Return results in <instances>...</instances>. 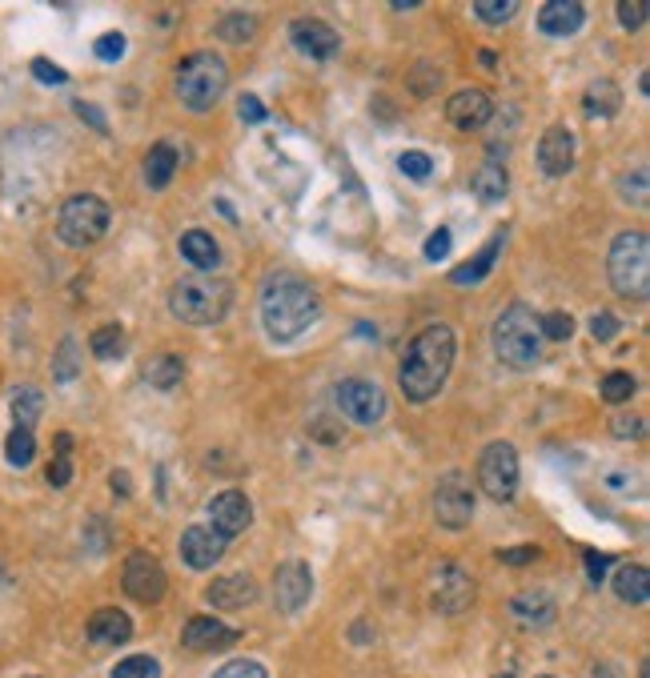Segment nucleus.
<instances>
[{"instance_id": "19", "label": "nucleus", "mask_w": 650, "mask_h": 678, "mask_svg": "<svg viewBox=\"0 0 650 678\" xmlns=\"http://www.w3.org/2000/svg\"><path fill=\"white\" fill-rule=\"evenodd\" d=\"M446 117H450V125H454V129L474 133V129L490 125V117H494V101H490L482 89H462V93H454V97L446 101Z\"/></svg>"}, {"instance_id": "27", "label": "nucleus", "mask_w": 650, "mask_h": 678, "mask_svg": "<svg viewBox=\"0 0 650 678\" xmlns=\"http://www.w3.org/2000/svg\"><path fill=\"white\" fill-rule=\"evenodd\" d=\"M510 610H514V618L526 626V630H542V626H550L554 622V598L550 594H518L514 602H510Z\"/></svg>"}, {"instance_id": "60", "label": "nucleus", "mask_w": 650, "mask_h": 678, "mask_svg": "<svg viewBox=\"0 0 650 678\" xmlns=\"http://www.w3.org/2000/svg\"><path fill=\"white\" fill-rule=\"evenodd\" d=\"M498 678H514V670H506V674H498Z\"/></svg>"}, {"instance_id": "2", "label": "nucleus", "mask_w": 650, "mask_h": 678, "mask_svg": "<svg viewBox=\"0 0 650 678\" xmlns=\"http://www.w3.org/2000/svg\"><path fill=\"white\" fill-rule=\"evenodd\" d=\"M317 317H321V301L301 277L273 273L261 285V325L269 333V342L277 346L297 342L309 325H317Z\"/></svg>"}, {"instance_id": "62", "label": "nucleus", "mask_w": 650, "mask_h": 678, "mask_svg": "<svg viewBox=\"0 0 650 678\" xmlns=\"http://www.w3.org/2000/svg\"><path fill=\"white\" fill-rule=\"evenodd\" d=\"M546 678H550V674H546Z\"/></svg>"}, {"instance_id": "18", "label": "nucleus", "mask_w": 650, "mask_h": 678, "mask_svg": "<svg viewBox=\"0 0 650 678\" xmlns=\"http://www.w3.org/2000/svg\"><path fill=\"white\" fill-rule=\"evenodd\" d=\"M538 169L546 177H566L574 169V133L566 125H550L538 137Z\"/></svg>"}, {"instance_id": "48", "label": "nucleus", "mask_w": 650, "mask_h": 678, "mask_svg": "<svg viewBox=\"0 0 650 678\" xmlns=\"http://www.w3.org/2000/svg\"><path fill=\"white\" fill-rule=\"evenodd\" d=\"M450 241H454V237H450V229H446V225H442V229H434V233L426 237V261H442V257L450 253Z\"/></svg>"}, {"instance_id": "43", "label": "nucleus", "mask_w": 650, "mask_h": 678, "mask_svg": "<svg viewBox=\"0 0 650 678\" xmlns=\"http://www.w3.org/2000/svg\"><path fill=\"white\" fill-rule=\"evenodd\" d=\"M93 53H97V57H101L105 65L121 61V57H125V33H105V37H97Z\"/></svg>"}, {"instance_id": "44", "label": "nucleus", "mask_w": 650, "mask_h": 678, "mask_svg": "<svg viewBox=\"0 0 650 678\" xmlns=\"http://www.w3.org/2000/svg\"><path fill=\"white\" fill-rule=\"evenodd\" d=\"M33 77H37L41 85H49V89H57V85H65V81H69V73H65L61 65L45 61V57H37V61H33Z\"/></svg>"}, {"instance_id": "9", "label": "nucleus", "mask_w": 650, "mask_h": 678, "mask_svg": "<svg viewBox=\"0 0 650 678\" xmlns=\"http://www.w3.org/2000/svg\"><path fill=\"white\" fill-rule=\"evenodd\" d=\"M334 402H338V414L350 418L354 426H378L386 418V390L378 382H366V378H346L338 390H334Z\"/></svg>"}, {"instance_id": "16", "label": "nucleus", "mask_w": 650, "mask_h": 678, "mask_svg": "<svg viewBox=\"0 0 650 678\" xmlns=\"http://www.w3.org/2000/svg\"><path fill=\"white\" fill-rule=\"evenodd\" d=\"M225 550H229V542L213 526H189L181 534V562L189 570H213L225 558Z\"/></svg>"}, {"instance_id": "40", "label": "nucleus", "mask_w": 650, "mask_h": 678, "mask_svg": "<svg viewBox=\"0 0 650 678\" xmlns=\"http://www.w3.org/2000/svg\"><path fill=\"white\" fill-rule=\"evenodd\" d=\"M398 169H402L410 181H426V177L434 173V161H430L426 153H418V149H406V153L398 157Z\"/></svg>"}, {"instance_id": "6", "label": "nucleus", "mask_w": 650, "mask_h": 678, "mask_svg": "<svg viewBox=\"0 0 650 678\" xmlns=\"http://www.w3.org/2000/svg\"><path fill=\"white\" fill-rule=\"evenodd\" d=\"M225 89H229V65L217 53L197 49L177 65V97L185 109L209 113L225 97Z\"/></svg>"}, {"instance_id": "55", "label": "nucleus", "mask_w": 650, "mask_h": 678, "mask_svg": "<svg viewBox=\"0 0 650 678\" xmlns=\"http://www.w3.org/2000/svg\"><path fill=\"white\" fill-rule=\"evenodd\" d=\"M109 486H113V490H117L121 498H129V490H133V486H129V474H125V470H117V474L109 478Z\"/></svg>"}, {"instance_id": "25", "label": "nucleus", "mask_w": 650, "mask_h": 678, "mask_svg": "<svg viewBox=\"0 0 650 678\" xmlns=\"http://www.w3.org/2000/svg\"><path fill=\"white\" fill-rule=\"evenodd\" d=\"M181 257H185L193 269L209 273V269H217V265H221V245H217V237H213V233H205V229H189V233H181Z\"/></svg>"}, {"instance_id": "24", "label": "nucleus", "mask_w": 650, "mask_h": 678, "mask_svg": "<svg viewBox=\"0 0 650 678\" xmlns=\"http://www.w3.org/2000/svg\"><path fill=\"white\" fill-rule=\"evenodd\" d=\"M618 109H622V89H618L610 77H598V81L586 85V93H582V113H586L590 121H610V117H618Z\"/></svg>"}, {"instance_id": "5", "label": "nucleus", "mask_w": 650, "mask_h": 678, "mask_svg": "<svg viewBox=\"0 0 650 678\" xmlns=\"http://www.w3.org/2000/svg\"><path fill=\"white\" fill-rule=\"evenodd\" d=\"M606 277L618 297L626 301H646L650 293V241L642 229H626L614 237L606 253Z\"/></svg>"}, {"instance_id": "53", "label": "nucleus", "mask_w": 650, "mask_h": 678, "mask_svg": "<svg viewBox=\"0 0 650 678\" xmlns=\"http://www.w3.org/2000/svg\"><path fill=\"white\" fill-rule=\"evenodd\" d=\"M586 678H626V670H622L618 662H594V666L586 670Z\"/></svg>"}, {"instance_id": "51", "label": "nucleus", "mask_w": 650, "mask_h": 678, "mask_svg": "<svg viewBox=\"0 0 650 678\" xmlns=\"http://www.w3.org/2000/svg\"><path fill=\"white\" fill-rule=\"evenodd\" d=\"M634 193V201L642 205L646 201V173H634V177H622V197H630Z\"/></svg>"}, {"instance_id": "21", "label": "nucleus", "mask_w": 650, "mask_h": 678, "mask_svg": "<svg viewBox=\"0 0 650 678\" xmlns=\"http://www.w3.org/2000/svg\"><path fill=\"white\" fill-rule=\"evenodd\" d=\"M85 634H89L93 646H121V642L133 638V618L125 610H117V606H105V610H97L89 618Z\"/></svg>"}, {"instance_id": "37", "label": "nucleus", "mask_w": 650, "mask_h": 678, "mask_svg": "<svg viewBox=\"0 0 650 678\" xmlns=\"http://www.w3.org/2000/svg\"><path fill=\"white\" fill-rule=\"evenodd\" d=\"M538 333H542V342H570V333H574V317L562 313V309H550L538 317Z\"/></svg>"}, {"instance_id": "30", "label": "nucleus", "mask_w": 650, "mask_h": 678, "mask_svg": "<svg viewBox=\"0 0 650 678\" xmlns=\"http://www.w3.org/2000/svg\"><path fill=\"white\" fill-rule=\"evenodd\" d=\"M9 406H13V422L25 426V430H33V426L41 422V414H45V394H41L37 386H17V390L9 394Z\"/></svg>"}, {"instance_id": "39", "label": "nucleus", "mask_w": 650, "mask_h": 678, "mask_svg": "<svg viewBox=\"0 0 650 678\" xmlns=\"http://www.w3.org/2000/svg\"><path fill=\"white\" fill-rule=\"evenodd\" d=\"M514 13H518L514 0H478L474 5V17L486 21V25H506Z\"/></svg>"}, {"instance_id": "8", "label": "nucleus", "mask_w": 650, "mask_h": 678, "mask_svg": "<svg viewBox=\"0 0 650 678\" xmlns=\"http://www.w3.org/2000/svg\"><path fill=\"white\" fill-rule=\"evenodd\" d=\"M478 486L494 502H510L518 494V450L510 442H490L478 458Z\"/></svg>"}, {"instance_id": "12", "label": "nucleus", "mask_w": 650, "mask_h": 678, "mask_svg": "<svg viewBox=\"0 0 650 678\" xmlns=\"http://www.w3.org/2000/svg\"><path fill=\"white\" fill-rule=\"evenodd\" d=\"M289 45L309 61H330L342 53V33L321 17H297L289 25Z\"/></svg>"}, {"instance_id": "3", "label": "nucleus", "mask_w": 650, "mask_h": 678, "mask_svg": "<svg viewBox=\"0 0 650 678\" xmlns=\"http://www.w3.org/2000/svg\"><path fill=\"white\" fill-rule=\"evenodd\" d=\"M490 342H494V354L502 366L510 370H530L542 354V333H538V313L522 301L506 305L498 317H494V329H490Z\"/></svg>"}, {"instance_id": "36", "label": "nucleus", "mask_w": 650, "mask_h": 678, "mask_svg": "<svg viewBox=\"0 0 650 678\" xmlns=\"http://www.w3.org/2000/svg\"><path fill=\"white\" fill-rule=\"evenodd\" d=\"M113 678H161V662L153 654H129L113 666Z\"/></svg>"}, {"instance_id": "58", "label": "nucleus", "mask_w": 650, "mask_h": 678, "mask_svg": "<svg viewBox=\"0 0 650 678\" xmlns=\"http://www.w3.org/2000/svg\"><path fill=\"white\" fill-rule=\"evenodd\" d=\"M482 65H486V69H494V65H498V57H494V49H482Z\"/></svg>"}, {"instance_id": "32", "label": "nucleus", "mask_w": 650, "mask_h": 678, "mask_svg": "<svg viewBox=\"0 0 650 678\" xmlns=\"http://www.w3.org/2000/svg\"><path fill=\"white\" fill-rule=\"evenodd\" d=\"M89 350H93V358H101V362L121 358V354H125V329H121L117 321L97 325V329H93V337H89Z\"/></svg>"}, {"instance_id": "61", "label": "nucleus", "mask_w": 650, "mask_h": 678, "mask_svg": "<svg viewBox=\"0 0 650 678\" xmlns=\"http://www.w3.org/2000/svg\"><path fill=\"white\" fill-rule=\"evenodd\" d=\"M29 678H41V674H29Z\"/></svg>"}, {"instance_id": "28", "label": "nucleus", "mask_w": 650, "mask_h": 678, "mask_svg": "<svg viewBox=\"0 0 650 678\" xmlns=\"http://www.w3.org/2000/svg\"><path fill=\"white\" fill-rule=\"evenodd\" d=\"M614 594L630 606H642L650 598V570L642 562H630V566H618L614 574Z\"/></svg>"}, {"instance_id": "1", "label": "nucleus", "mask_w": 650, "mask_h": 678, "mask_svg": "<svg viewBox=\"0 0 650 678\" xmlns=\"http://www.w3.org/2000/svg\"><path fill=\"white\" fill-rule=\"evenodd\" d=\"M454 354H458L454 329L450 325H426L410 342V350L402 358V370H398V386H402L406 402L422 406V402L438 398L446 378H450V370H454Z\"/></svg>"}, {"instance_id": "7", "label": "nucleus", "mask_w": 650, "mask_h": 678, "mask_svg": "<svg viewBox=\"0 0 650 678\" xmlns=\"http://www.w3.org/2000/svg\"><path fill=\"white\" fill-rule=\"evenodd\" d=\"M109 205L97 193H73L57 213V237L69 249H89L109 233Z\"/></svg>"}, {"instance_id": "31", "label": "nucleus", "mask_w": 650, "mask_h": 678, "mask_svg": "<svg viewBox=\"0 0 650 678\" xmlns=\"http://www.w3.org/2000/svg\"><path fill=\"white\" fill-rule=\"evenodd\" d=\"M145 382L149 386H157V390H173V386H181V378H185V362L177 358V354H157V358H149L145 362Z\"/></svg>"}, {"instance_id": "59", "label": "nucleus", "mask_w": 650, "mask_h": 678, "mask_svg": "<svg viewBox=\"0 0 650 678\" xmlns=\"http://www.w3.org/2000/svg\"><path fill=\"white\" fill-rule=\"evenodd\" d=\"M638 678H650V666H646V662L638 666Z\"/></svg>"}, {"instance_id": "22", "label": "nucleus", "mask_w": 650, "mask_h": 678, "mask_svg": "<svg viewBox=\"0 0 650 678\" xmlns=\"http://www.w3.org/2000/svg\"><path fill=\"white\" fill-rule=\"evenodd\" d=\"M586 21V9L578 0H550V5L538 9V29L546 37H574Z\"/></svg>"}, {"instance_id": "23", "label": "nucleus", "mask_w": 650, "mask_h": 678, "mask_svg": "<svg viewBox=\"0 0 650 678\" xmlns=\"http://www.w3.org/2000/svg\"><path fill=\"white\" fill-rule=\"evenodd\" d=\"M502 245H506V233H494L470 261H462V265L450 273V281L462 285V289H466V285H482V281L490 277V269H494V261H498V253H502Z\"/></svg>"}, {"instance_id": "49", "label": "nucleus", "mask_w": 650, "mask_h": 678, "mask_svg": "<svg viewBox=\"0 0 650 678\" xmlns=\"http://www.w3.org/2000/svg\"><path fill=\"white\" fill-rule=\"evenodd\" d=\"M237 113H241V121H245V125H261V121L269 117V113H265V105H261L253 93H245V97L237 101Z\"/></svg>"}, {"instance_id": "42", "label": "nucleus", "mask_w": 650, "mask_h": 678, "mask_svg": "<svg viewBox=\"0 0 650 678\" xmlns=\"http://www.w3.org/2000/svg\"><path fill=\"white\" fill-rule=\"evenodd\" d=\"M646 17H650V5H646V0H622V5H618V25L630 29V33L642 29Z\"/></svg>"}, {"instance_id": "35", "label": "nucleus", "mask_w": 650, "mask_h": 678, "mask_svg": "<svg viewBox=\"0 0 650 678\" xmlns=\"http://www.w3.org/2000/svg\"><path fill=\"white\" fill-rule=\"evenodd\" d=\"M634 390H638V382H634L626 370H614V374H606V378H602V386H598L602 402H610V406H622V402H630V398H634Z\"/></svg>"}, {"instance_id": "52", "label": "nucleus", "mask_w": 650, "mask_h": 678, "mask_svg": "<svg viewBox=\"0 0 650 678\" xmlns=\"http://www.w3.org/2000/svg\"><path fill=\"white\" fill-rule=\"evenodd\" d=\"M73 109H77V113H81V117H85V121H89L97 133H109V125H105V117H101V109H97V105H85V101H77Z\"/></svg>"}, {"instance_id": "38", "label": "nucleus", "mask_w": 650, "mask_h": 678, "mask_svg": "<svg viewBox=\"0 0 650 678\" xmlns=\"http://www.w3.org/2000/svg\"><path fill=\"white\" fill-rule=\"evenodd\" d=\"M53 374H57L61 386L73 382V378L81 374V362H77V337H65V342L57 346V354H53Z\"/></svg>"}, {"instance_id": "15", "label": "nucleus", "mask_w": 650, "mask_h": 678, "mask_svg": "<svg viewBox=\"0 0 650 678\" xmlns=\"http://www.w3.org/2000/svg\"><path fill=\"white\" fill-rule=\"evenodd\" d=\"M249 522H253V502H249L241 490H225V494H217V498L209 502V526H213L225 542H233L237 534H245Z\"/></svg>"}, {"instance_id": "41", "label": "nucleus", "mask_w": 650, "mask_h": 678, "mask_svg": "<svg viewBox=\"0 0 650 678\" xmlns=\"http://www.w3.org/2000/svg\"><path fill=\"white\" fill-rule=\"evenodd\" d=\"M213 678H269V674H265V666H261L257 658H233V662H225Z\"/></svg>"}, {"instance_id": "33", "label": "nucleus", "mask_w": 650, "mask_h": 678, "mask_svg": "<svg viewBox=\"0 0 650 678\" xmlns=\"http://www.w3.org/2000/svg\"><path fill=\"white\" fill-rule=\"evenodd\" d=\"M33 458H37V438H33V430L13 426L9 438H5V462H9L13 470H25Z\"/></svg>"}, {"instance_id": "10", "label": "nucleus", "mask_w": 650, "mask_h": 678, "mask_svg": "<svg viewBox=\"0 0 650 678\" xmlns=\"http://www.w3.org/2000/svg\"><path fill=\"white\" fill-rule=\"evenodd\" d=\"M434 518L446 530H466L474 518V486L462 470H446L434 490Z\"/></svg>"}, {"instance_id": "47", "label": "nucleus", "mask_w": 650, "mask_h": 678, "mask_svg": "<svg viewBox=\"0 0 650 678\" xmlns=\"http://www.w3.org/2000/svg\"><path fill=\"white\" fill-rule=\"evenodd\" d=\"M45 478H49V486H57V490L69 486V482H73V458H69V454H57V458L49 462V474H45Z\"/></svg>"}, {"instance_id": "29", "label": "nucleus", "mask_w": 650, "mask_h": 678, "mask_svg": "<svg viewBox=\"0 0 650 678\" xmlns=\"http://www.w3.org/2000/svg\"><path fill=\"white\" fill-rule=\"evenodd\" d=\"M474 197L482 201V205H498L506 193H510V177H506V169L502 165H494V161H486L478 173H474Z\"/></svg>"}, {"instance_id": "56", "label": "nucleus", "mask_w": 650, "mask_h": 678, "mask_svg": "<svg viewBox=\"0 0 650 678\" xmlns=\"http://www.w3.org/2000/svg\"><path fill=\"white\" fill-rule=\"evenodd\" d=\"M350 638H354V642H370V626H366V622H358V626H354V634H350Z\"/></svg>"}, {"instance_id": "45", "label": "nucleus", "mask_w": 650, "mask_h": 678, "mask_svg": "<svg viewBox=\"0 0 650 678\" xmlns=\"http://www.w3.org/2000/svg\"><path fill=\"white\" fill-rule=\"evenodd\" d=\"M542 558L538 546H514V550H498V562L502 566H534Z\"/></svg>"}, {"instance_id": "46", "label": "nucleus", "mask_w": 650, "mask_h": 678, "mask_svg": "<svg viewBox=\"0 0 650 678\" xmlns=\"http://www.w3.org/2000/svg\"><path fill=\"white\" fill-rule=\"evenodd\" d=\"M590 337H594V342H614V337H618V317L594 313L590 317Z\"/></svg>"}, {"instance_id": "14", "label": "nucleus", "mask_w": 650, "mask_h": 678, "mask_svg": "<svg viewBox=\"0 0 650 678\" xmlns=\"http://www.w3.org/2000/svg\"><path fill=\"white\" fill-rule=\"evenodd\" d=\"M434 610L442 614H462L474 602V578L458 566V562H442L434 574V590H430Z\"/></svg>"}, {"instance_id": "13", "label": "nucleus", "mask_w": 650, "mask_h": 678, "mask_svg": "<svg viewBox=\"0 0 650 678\" xmlns=\"http://www.w3.org/2000/svg\"><path fill=\"white\" fill-rule=\"evenodd\" d=\"M313 598V570L309 562L293 558V562H281L277 574H273V606L281 614H297L301 606H309Z\"/></svg>"}, {"instance_id": "20", "label": "nucleus", "mask_w": 650, "mask_h": 678, "mask_svg": "<svg viewBox=\"0 0 650 678\" xmlns=\"http://www.w3.org/2000/svg\"><path fill=\"white\" fill-rule=\"evenodd\" d=\"M257 598V582L253 574H221L205 586V602L213 610H245Z\"/></svg>"}, {"instance_id": "50", "label": "nucleus", "mask_w": 650, "mask_h": 678, "mask_svg": "<svg viewBox=\"0 0 650 678\" xmlns=\"http://www.w3.org/2000/svg\"><path fill=\"white\" fill-rule=\"evenodd\" d=\"M606 566H610V554L586 550V574H590V582H594V586H598V582L606 578Z\"/></svg>"}, {"instance_id": "11", "label": "nucleus", "mask_w": 650, "mask_h": 678, "mask_svg": "<svg viewBox=\"0 0 650 678\" xmlns=\"http://www.w3.org/2000/svg\"><path fill=\"white\" fill-rule=\"evenodd\" d=\"M121 586H125V594H129L133 602L153 606V602L165 598L169 578H165L161 562H157L149 550H133V554L125 558V566H121Z\"/></svg>"}, {"instance_id": "54", "label": "nucleus", "mask_w": 650, "mask_h": 678, "mask_svg": "<svg viewBox=\"0 0 650 678\" xmlns=\"http://www.w3.org/2000/svg\"><path fill=\"white\" fill-rule=\"evenodd\" d=\"M614 434H618V438H638V434H642V422H638V418H618V422H614Z\"/></svg>"}, {"instance_id": "4", "label": "nucleus", "mask_w": 650, "mask_h": 678, "mask_svg": "<svg viewBox=\"0 0 650 678\" xmlns=\"http://www.w3.org/2000/svg\"><path fill=\"white\" fill-rule=\"evenodd\" d=\"M233 305V285L225 277H205V273H193V277H181L173 289H169V309L177 321L185 325H217Z\"/></svg>"}, {"instance_id": "34", "label": "nucleus", "mask_w": 650, "mask_h": 678, "mask_svg": "<svg viewBox=\"0 0 650 678\" xmlns=\"http://www.w3.org/2000/svg\"><path fill=\"white\" fill-rule=\"evenodd\" d=\"M253 33H257V17L253 13H229V17L217 21V37L229 41V45H245Z\"/></svg>"}, {"instance_id": "17", "label": "nucleus", "mask_w": 650, "mask_h": 678, "mask_svg": "<svg viewBox=\"0 0 650 678\" xmlns=\"http://www.w3.org/2000/svg\"><path fill=\"white\" fill-rule=\"evenodd\" d=\"M233 642H237V630L225 626V622L213 618V614H197V618H189L185 630H181V646L193 650V654H213V650H225V646H233Z\"/></svg>"}, {"instance_id": "57", "label": "nucleus", "mask_w": 650, "mask_h": 678, "mask_svg": "<svg viewBox=\"0 0 650 678\" xmlns=\"http://www.w3.org/2000/svg\"><path fill=\"white\" fill-rule=\"evenodd\" d=\"M418 0H394V13H414Z\"/></svg>"}, {"instance_id": "26", "label": "nucleus", "mask_w": 650, "mask_h": 678, "mask_svg": "<svg viewBox=\"0 0 650 678\" xmlns=\"http://www.w3.org/2000/svg\"><path fill=\"white\" fill-rule=\"evenodd\" d=\"M177 149L169 145V141H157L153 149H149V157H145V185L149 189H169V181H173V173H177Z\"/></svg>"}]
</instances>
